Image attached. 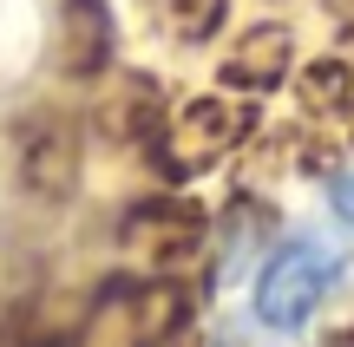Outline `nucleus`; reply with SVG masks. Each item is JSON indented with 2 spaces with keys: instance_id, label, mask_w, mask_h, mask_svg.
<instances>
[{
  "instance_id": "obj_1",
  "label": "nucleus",
  "mask_w": 354,
  "mask_h": 347,
  "mask_svg": "<svg viewBox=\"0 0 354 347\" xmlns=\"http://www.w3.org/2000/svg\"><path fill=\"white\" fill-rule=\"evenodd\" d=\"M7 170L26 204H73L86 170V125L66 105H26L7 118Z\"/></svg>"
},
{
  "instance_id": "obj_2",
  "label": "nucleus",
  "mask_w": 354,
  "mask_h": 347,
  "mask_svg": "<svg viewBox=\"0 0 354 347\" xmlns=\"http://www.w3.org/2000/svg\"><path fill=\"white\" fill-rule=\"evenodd\" d=\"M348 275V256L322 236H289L276 256L256 275V321L276 328V335H295L322 301L335 295V282Z\"/></svg>"
},
{
  "instance_id": "obj_3",
  "label": "nucleus",
  "mask_w": 354,
  "mask_h": 347,
  "mask_svg": "<svg viewBox=\"0 0 354 347\" xmlns=\"http://www.w3.org/2000/svg\"><path fill=\"white\" fill-rule=\"evenodd\" d=\"M250 138H256V105L230 99V92H210V99L177 105L151 151H158V170H165L171 184H184V177H197V170H210L216 157L243 151Z\"/></svg>"
},
{
  "instance_id": "obj_4",
  "label": "nucleus",
  "mask_w": 354,
  "mask_h": 347,
  "mask_svg": "<svg viewBox=\"0 0 354 347\" xmlns=\"http://www.w3.org/2000/svg\"><path fill=\"white\" fill-rule=\"evenodd\" d=\"M203 230H210L203 204L197 197H177V190H158V197H145V204H131L125 217H118L125 249L145 262V269H158V275L184 269V262L203 249Z\"/></svg>"
},
{
  "instance_id": "obj_5",
  "label": "nucleus",
  "mask_w": 354,
  "mask_h": 347,
  "mask_svg": "<svg viewBox=\"0 0 354 347\" xmlns=\"http://www.w3.org/2000/svg\"><path fill=\"white\" fill-rule=\"evenodd\" d=\"M53 59L79 86H105L118 66V26L105 0H59V33H53Z\"/></svg>"
},
{
  "instance_id": "obj_6",
  "label": "nucleus",
  "mask_w": 354,
  "mask_h": 347,
  "mask_svg": "<svg viewBox=\"0 0 354 347\" xmlns=\"http://www.w3.org/2000/svg\"><path fill=\"white\" fill-rule=\"evenodd\" d=\"M216 79H223L230 99H263V92H276L282 79H295V33L282 20L243 26V39L223 52V66H216Z\"/></svg>"
},
{
  "instance_id": "obj_7",
  "label": "nucleus",
  "mask_w": 354,
  "mask_h": 347,
  "mask_svg": "<svg viewBox=\"0 0 354 347\" xmlns=\"http://www.w3.org/2000/svg\"><path fill=\"white\" fill-rule=\"evenodd\" d=\"M165 26L177 46H203L216 26H230V0H165Z\"/></svg>"
},
{
  "instance_id": "obj_8",
  "label": "nucleus",
  "mask_w": 354,
  "mask_h": 347,
  "mask_svg": "<svg viewBox=\"0 0 354 347\" xmlns=\"http://www.w3.org/2000/svg\"><path fill=\"white\" fill-rule=\"evenodd\" d=\"M295 92H302V99L315 105V112H328V105H348V92H354V72H348V59H315V66H302Z\"/></svg>"
},
{
  "instance_id": "obj_9",
  "label": "nucleus",
  "mask_w": 354,
  "mask_h": 347,
  "mask_svg": "<svg viewBox=\"0 0 354 347\" xmlns=\"http://www.w3.org/2000/svg\"><path fill=\"white\" fill-rule=\"evenodd\" d=\"M328 204H335V217L354 230V164H342V170L328 177Z\"/></svg>"
},
{
  "instance_id": "obj_10",
  "label": "nucleus",
  "mask_w": 354,
  "mask_h": 347,
  "mask_svg": "<svg viewBox=\"0 0 354 347\" xmlns=\"http://www.w3.org/2000/svg\"><path fill=\"white\" fill-rule=\"evenodd\" d=\"M322 347H354V321H342V328H328V341Z\"/></svg>"
}]
</instances>
